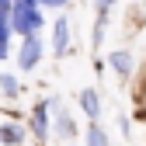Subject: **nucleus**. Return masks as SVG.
<instances>
[{"label":"nucleus","mask_w":146,"mask_h":146,"mask_svg":"<svg viewBox=\"0 0 146 146\" xmlns=\"http://www.w3.org/2000/svg\"><path fill=\"white\" fill-rule=\"evenodd\" d=\"M108 63H111V70L115 73H122V77H129V73H132V56H129V52H111V56H108Z\"/></svg>","instance_id":"423d86ee"},{"label":"nucleus","mask_w":146,"mask_h":146,"mask_svg":"<svg viewBox=\"0 0 146 146\" xmlns=\"http://www.w3.org/2000/svg\"><path fill=\"white\" fill-rule=\"evenodd\" d=\"M80 108L87 111V118H98V115H101V98H98V90H94V87L80 90Z\"/></svg>","instance_id":"20e7f679"},{"label":"nucleus","mask_w":146,"mask_h":146,"mask_svg":"<svg viewBox=\"0 0 146 146\" xmlns=\"http://www.w3.org/2000/svg\"><path fill=\"white\" fill-rule=\"evenodd\" d=\"M31 132L45 139L49 136V115H45V104H35V111H31Z\"/></svg>","instance_id":"39448f33"},{"label":"nucleus","mask_w":146,"mask_h":146,"mask_svg":"<svg viewBox=\"0 0 146 146\" xmlns=\"http://www.w3.org/2000/svg\"><path fill=\"white\" fill-rule=\"evenodd\" d=\"M38 59H42V38H38V35H25L17 66H21V70H35V63H38Z\"/></svg>","instance_id":"f03ea898"},{"label":"nucleus","mask_w":146,"mask_h":146,"mask_svg":"<svg viewBox=\"0 0 146 146\" xmlns=\"http://www.w3.org/2000/svg\"><path fill=\"white\" fill-rule=\"evenodd\" d=\"M21 139H25V129H17V125H0V143L17 146Z\"/></svg>","instance_id":"0eeeda50"},{"label":"nucleus","mask_w":146,"mask_h":146,"mask_svg":"<svg viewBox=\"0 0 146 146\" xmlns=\"http://www.w3.org/2000/svg\"><path fill=\"white\" fill-rule=\"evenodd\" d=\"M52 52H56V56H66V52H70V25H66V17L56 21V31H52Z\"/></svg>","instance_id":"7ed1b4c3"},{"label":"nucleus","mask_w":146,"mask_h":146,"mask_svg":"<svg viewBox=\"0 0 146 146\" xmlns=\"http://www.w3.org/2000/svg\"><path fill=\"white\" fill-rule=\"evenodd\" d=\"M7 7H11V0H0V14H7Z\"/></svg>","instance_id":"f8f14e48"},{"label":"nucleus","mask_w":146,"mask_h":146,"mask_svg":"<svg viewBox=\"0 0 146 146\" xmlns=\"http://www.w3.org/2000/svg\"><path fill=\"white\" fill-rule=\"evenodd\" d=\"M11 25H14L17 31H21V35H35V28H42V14H38V7H31V4H21V0H17Z\"/></svg>","instance_id":"f257e3e1"},{"label":"nucleus","mask_w":146,"mask_h":146,"mask_svg":"<svg viewBox=\"0 0 146 146\" xmlns=\"http://www.w3.org/2000/svg\"><path fill=\"white\" fill-rule=\"evenodd\" d=\"M87 146H108V136L101 132V125H87Z\"/></svg>","instance_id":"6e6552de"},{"label":"nucleus","mask_w":146,"mask_h":146,"mask_svg":"<svg viewBox=\"0 0 146 146\" xmlns=\"http://www.w3.org/2000/svg\"><path fill=\"white\" fill-rule=\"evenodd\" d=\"M0 87H4V94H7V98H17V80H14V77L0 73Z\"/></svg>","instance_id":"9d476101"},{"label":"nucleus","mask_w":146,"mask_h":146,"mask_svg":"<svg viewBox=\"0 0 146 146\" xmlns=\"http://www.w3.org/2000/svg\"><path fill=\"white\" fill-rule=\"evenodd\" d=\"M7 35H11V28H7V14H0V59L7 56Z\"/></svg>","instance_id":"1a4fd4ad"},{"label":"nucleus","mask_w":146,"mask_h":146,"mask_svg":"<svg viewBox=\"0 0 146 146\" xmlns=\"http://www.w3.org/2000/svg\"><path fill=\"white\" fill-rule=\"evenodd\" d=\"M59 136H73V125H70L66 115H59Z\"/></svg>","instance_id":"9b49d317"}]
</instances>
